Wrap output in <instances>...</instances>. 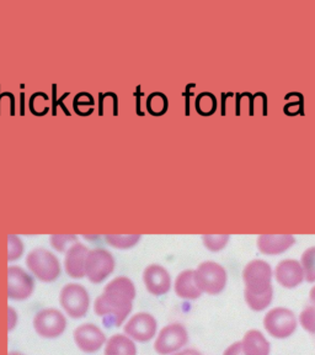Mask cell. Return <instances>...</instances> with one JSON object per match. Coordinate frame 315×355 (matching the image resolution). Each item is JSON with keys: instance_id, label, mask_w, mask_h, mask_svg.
Returning <instances> with one entry per match:
<instances>
[{"instance_id": "cell-30", "label": "cell", "mask_w": 315, "mask_h": 355, "mask_svg": "<svg viewBox=\"0 0 315 355\" xmlns=\"http://www.w3.org/2000/svg\"><path fill=\"white\" fill-rule=\"evenodd\" d=\"M172 355H202L199 352L195 349H185L183 352H179V353H175V354Z\"/></svg>"}, {"instance_id": "cell-8", "label": "cell", "mask_w": 315, "mask_h": 355, "mask_svg": "<svg viewBox=\"0 0 315 355\" xmlns=\"http://www.w3.org/2000/svg\"><path fill=\"white\" fill-rule=\"evenodd\" d=\"M264 326L273 338L285 339L294 334L297 328V320L292 311L277 307L266 313Z\"/></svg>"}, {"instance_id": "cell-1", "label": "cell", "mask_w": 315, "mask_h": 355, "mask_svg": "<svg viewBox=\"0 0 315 355\" xmlns=\"http://www.w3.org/2000/svg\"><path fill=\"white\" fill-rule=\"evenodd\" d=\"M134 297L136 288L132 280L126 277H116L95 300V313L102 318L105 327H120L132 311Z\"/></svg>"}, {"instance_id": "cell-27", "label": "cell", "mask_w": 315, "mask_h": 355, "mask_svg": "<svg viewBox=\"0 0 315 355\" xmlns=\"http://www.w3.org/2000/svg\"><path fill=\"white\" fill-rule=\"evenodd\" d=\"M299 321L307 332L315 336V306H308L302 311Z\"/></svg>"}, {"instance_id": "cell-5", "label": "cell", "mask_w": 315, "mask_h": 355, "mask_svg": "<svg viewBox=\"0 0 315 355\" xmlns=\"http://www.w3.org/2000/svg\"><path fill=\"white\" fill-rule=\"evenodd\" d=\"M199 290L208 295L221 294L227 284L226 269L216 261H205L195 270Z\"/></svg>"}, {"instance_id": "cell-17", "label": "cell", "mask_w": 315, "mask_h": 355, "mask_svg": "<svg viewBox=\"0 0 315 355\" xmlns=\"http://www.w3.org/2000/svg\"><path fill=\"white\" fill-rule=\"evenodd\" d=\"M175 293L179 297L183 300L199 299L202 291L199 290L196 282L195 270H185L179 274L175 282Z\"/></svg>"}, {"instance_id": "cell-24", "label": "cell", "mask_w": 315, "mask_h": 355, "mask_svg": "<svg viewBox=\"0 0 315 355\" xmlns=\"http://www.w3.org/2000/svg\"><path fill=\"white\" fill-rule=\"evenodd\" d=\"M50 241L57 252H66L73 244L77 243L78 237L74 234H53L51 236Z\"/></svg>"}, {"instance_id": "cell-21", "label": "cell", "mask_w": 315, "mask_h": 355, "mask_svg": "<svg viewBox=\"0 0 315 355\" xmlns=\"http://www.w3.org/2000/svg\"><path fill=\"white\" fill-rule=\"evenodd\" d=\"M302 268L305 272V279L309 283L315 282V247H310L302 255Z\"/></svg>"}, {"instance_id": "cell-16", "label": "cell", "mask_w": 315, "mask_h": 355, "mask_svg": "<svg viewBox=\"0 0 315 355\" xmlns=\"http://www.w3.org/2000/svg\"><path fill=\"white\" fill-rule=\"evenodd\" d=\"M294 242H296V239L291 234H286V236L262 234L258 239V248L264 254H281L283 252L289 250L294 245Z\"/></svg>"}, {"instance_id": "cell-32", "label": "cell", "mask_w": 315, "mask_h": 355, "mask_svg": "<svg viewBox=\"0 0 315 355\" xmlns=\"http://www.w3.org/2000/svg\"><path fill=\"white\" fill-rule=\"evenodd\" d=\"M8 355H25V354H22V353H19V352H10V353H9V354Z\"/></svg>"}, {"instance_id": "cell-31", "label": "cell", "mask_w": 315, "mask_h": 355, "mask_svg": "<svg viewBox=\"0 0 315 355\" xmlns=\"http://www.w3.org/2000/svg\"><path fill=\"white\" fill-rule=\"evenodd\" d=\"M309 297L310 301H312V302H313V305L315 306V286L310 290Z\"/></svg>"}, {"instance_id": "cell-23", "label": "cell", "mask_w": 315, "mask_h": 355, "mask_svg": "<svg viewBox=\"0 0 315 355\" xmlns=\"http://www.w3.org/2000/svg\"><path fill=\"white\" fill-rule=\"evenodd\" d=\"M217 107L216 98L210 93H204L199 95V98L196 100V109L199 114L202 115H210L213 114Z\"/></svg>"}, {"instance_id": "cell-26", "label": "cell", "mask_w": 315, "mask_h": 355, "mask_svg": "<svg viewBox=\"0 0 315 355\" xmlns=\"http://www.w3.org/2000/svg\"><path fill=\"white\" fill-rule=\"evenodd\" d=\"M229 237L231 236H228V234H224V236H222V234L221 236H204L202 241H204L207 250H212V252H218V250H223L227 245L228 242H229Z\"/></svg>"}, {"instance_id": "cell-19", "label": "cell", "mask_w": 315, "mask_h": 355, "mask_svg": "<svg viewBox=\"0 0 315 355\" xmlns=\"http://www.w3.org/2000/svg\"><path fill=\"white\" fill-rule=\"evenodd\" d=\"M105 355H137V348L127 336L115 334L106 342Z\"/></svg>"}, {"instance_id": "cell-7", "label": "cell", "mask_w": 315, "mask_h": 355, "mask_svg": "<svg viewBox=\"0 0 315 355\" xmlns=\"http://www.w3.org/2000/svg\"><path fill=\"white\" fill-rule=\"evenodd\" d=\"M33 328L42 338H58L66 332V318L60 310L44 309L33 317Z\"/></svg>"}, {"instance_id": "cell-4", "label": "cell", "mask_w": 315, "mask_h": 355, "mask_svg": "<svg viewBox=\"0 0 315 355\" xmlns=\"http://www.w3.org/2000/svg\"><path fill=\"white\" fill-rule=\"evenodd\" d=\"M62 309L73 320L87 316L90 309V295L80 284H66L60 295Z\"/></svg>"}, {"instance_id": "cell-11", "label": "cell", "mask_w": 315, "mask_h": 355, "mask_svg": "<svg viewBox=\"0 0 315 355\" xmlns=\"http://www.w3.org/2000/svg\"><path fill=\"white\" fill-rule=\"evenodd\" d=\"M73 338L78 348L87 354L99 352L106 343L105 333L94 323H84L75 328L73 333Z\"/></svg>"}, {"instance_id": "cell-20", "label": "cell", "mask_w": 315, "mask_h": 355, "mask_svg": "<svg viewBox=\"0 0 315 355\" xmlns=\"http://www.w3.org/2000/svg\"><path fill=\"white\" fill-rule=\"evenodd\" d=\"M141 234H129V236H117V234H107L105 241L117 250H129L138 243Z\"/></svg>"}, {"instance_id": "cell-6", "label": "cell", "mask_w": 315, "mask_h": 355, "mask_svg": "<svg viewBox=\"0 0 315 355\" xmlns=\"http://www.w3.org/2000/svg\"><path fill=\"white\" fill-rule=\"evenodd\" d=\"M115 270V259L109 250H89L85 261V277L93 284L102 283Z\"/></svg>"}, {"instance_id": "cell-18", "label": "cell", "mask_w": 315, "mask_h": 355, "mask_svg": "<svg viewBox=\"0 0 315 355\" xmlns=\"http://www.w3.org/2000/svg\"><path fill=\"white\" fill-rule=\"evenodd\" d=\"M242 348L245 355H269L271 349L264 334L256 329L249 331L244 336Z\"/></svg>"}, {"instance_id": "cell-22", "label": "cell", "mask_w": 315, "mask_h": 355, "mask_svg": "<svg viewBox=\"0 0 315 355\" xmlns=\"http://www.w3.org/2000/svg\"><path fill=\"white\" fill-rule=\"evenodd\" d=\"M147 109L155 116L163 115L168 109V99L161 93H154L147 100Z\"/></svg>"}, {"instance_id": "cell-13", "label": "cell", "mask_w": 315, "mask_h": 355, "mask_svg": "<svg viewBox=\"0 0 315 355\" xmlns=\"http://www.w3.org/2000/svg\"><path fill=\"white\" fill-rule=\"evenodd\" d=\"M144 285L150 294L161 296L169 293L172 288V279L165 268L158 264L147 266L143 272Z\"/></svg>"}, {"instance_id": "cell-25", "label": "cell", "mask_w": 315, "mask_h": 355, "mask_svg": "<svg viewBox=\"0 0 315 355\" xmlns=\"http://www.w3.org/2000/svg\"><path fill=\"white\" fill-rule=\"evenodd\" d=\"M8 261H15L21 257L24 253V243L21 239H19L15 234H9L8 236Z\"/></svg>"}, {"instance_id": "cell-28", "label": "cell", "mask_w": 315, "mask_h": 355, "mask_svg": "<svg viewBox=\"0 0 315 355\" xmlns=\"http://www.w3.org/2000/svg\"><path fill=\"white\" fill-rule=\"evenodd\" d=\"M17 321H19V315L14 307H8V331L11 332L12 329L17 327Z\"/></svg>"}, {"instance_id": "cell-29", "label": "cell", "mask_w": 315, "mask_h": 355, "mask_svg": "<svg viewBox=\"0 0 315 355\" xmlns=\"http://www.w3.org/2000/svg\"><path fill=\"white\" fill-rule=\"evenodd\" d=\"M223 355H245L242 348V342H235L229 345Z\"/></svg>"}, {"instance_id": "cell-3", "label": "cell", "mask_w": 315, "mask_h": 355, "mask_svg": "<svg viewBox=\"0 0 315 355\" xmlns=\"http://www.w3.org/2000/svg\"><path fill=\"white\" fill-rule=\"evenodd\" d=\"M26 266L42 283H52L61 277V263L50 250L36 248L26 257Z\"/></svg>"}, {"instance_id": "cell-12", "label": "cell", "mask_w": 315, "mask_h": 355, "mask_svg": "<svg viewBox=\"0 0 315 355\" xmlns=\"http://www.w3.org/2000/svg\"><path fill=\"white\" fill-rule=\"evenodd\" d=\"M156 332V321L147 312H139L129 318L125 326L126 336L141 343L150 342Z\"/></svg>"}, {"instance_id": "cell-2", "label": "cell", "mask_w": 315, "mask_h": 355, "mask_svg": "<svg viewBox=\"0 0 315 355\" xmlns=\"http://www.w3.org/2000/svg\"><path fill=\"white\" fill-rule=\"evenodd\" d=\"M245 283V300L250 309L265 310L272 302V269L264 261H250L243 272Z\"/></svg>"}, {"instance_id": "cell-15", "label": "cell", "mask_w": 315, "mask_h": 355, "mask_svg": "<svg viewBox=\"0 0 315 355\" xmlns=\"http://www.w3.org/2000/svg\"><path fill=\"white\" fill-rule=\"evenodd\" d=\"M276 279L283 288H294L303 282L305 272L299 261L286 259L277 264Z\"/></svg>"}, {"instance_id": "cell-10", "label": "cell", "mask_w": 315, "mask_h": 355, "mask_svg": "<svg viewBox=\"0 0 315 355\" xmlns=\"http://www.w3.org/2000/svg\"><path fill=\"white\" fill-rule=\"evenodd\" d=\"M35 290L33 277L17 266L8 269V297L14 301H24L31 297Z\"/></svg>"}, {"instance_id": "cell-9", "label": "cell", "mask_w": 315, "mask_h": 355, "mask_svg": "<svg viewBox=\"0 0 315 355\" xmlns=\"http://www.w3.org/2000/svg\"><path fill=\"white\" fill-rule=\"evenodd\" d=\"M188 342L186 328L180 323H172L161 329L155 340L154 349L158 354L169 355L181 349Z\"/></svg>"}, {"instance_id": "cell-14", "label": "cell", "mask_w": 315, "mask_h": 355, "mask_svg": "<svg viewBox=\"0 0 315 355\" xmlns=\"http://www.w3.org/2000/svg\"><path fill=\"white\" fill-rule=\"evenodd\" d=\"M88 253V247L78 242L66 250L64 269L69 277L73 279H83L85 277V261Z\"/></svg>"}]
</instances>
